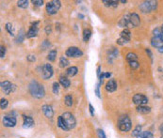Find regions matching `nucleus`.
I'll return each mask as SVG.
<instances>
[{
    "mask_svg": "<svg viewBox=\"0 0 163 138\" xmlns=\"http://www.w3.org/2000/svg\"><path fill=\"white\" fill-rule=\"evenodd\" d=\"M28 89H29L30 94L32 95V97L36 99H42L44 97L45 95V90L44 87H42V85L38 83L37 81L32 80L28 85Z\"/></svg>",
    "mask_w": 163,
    "mask_h": 138,
    "instance_id": "f257e3e1",
    "label": "nucleus"
},
{
    "mask_svg": "<svg viewBox=\"0 0 163 138\" xmlns=\"http://www.w3.org/2000/svg\"><path fill=\"white\" fill-rule=\"evenodd\" d=\"M131 127H132V122L129 118L128 116H122L121 118H119L118 121V128L119 130L123 133H126L129 132L131 130Z\"/></svg>",
    "mask_w": 163,
    "mask_h": 138,
    "instance_id": "f03ea898",
    "label": "nucleus"
},
{
    "mask_svg": "<svg viewBox=\"0 0 163 138\" xmlns=\"http://www.w3.org/2000/svg\"><path fill=\"white\" fill-rule=\"evenodd\" d=\"M61 116H62L63 120H64L67 128H68L69 130L75 128L76 124V120L75 118V116L71 114V113L66 112V113H64V114H62Z\"/></svg>",
    "mask_w": 163,
    "mask_h": 138,
    "instance_id": "7ed1b4c3",
    "label": "nucleus"
},
{
    "mask_svg": "<svg viewBox=\"0 0 163 138\" xmlns=\"http://www.w3.org/2000/svg\"><path fill=\"white\" fill-rule=\"evenodd\" d=\"M61 6V1H59V0H53V1L48 2L46 4V12L48 14L53 15V14L58 12Z\"/></svg>",
    "mask_w": 163,
    "mask_h": 138,
    "instance_id": "20e7f679",
    "label": "nucleus"
},
{
    "mask_svg": "<svg viewBox=\"0 0 163 138\" xmlns=\"http://www.w3.org/2000/svg\"><path fill=\"white\" fill-rule=\"evenodd\" d=\"M157 6H158L157 1H145L140 6V9L143 13H148L157 9Z\"/></svg>",
    "mask_w": 163,
    "mask_h": 138,
    "instance_id": "39448f33",
    "label": "nucleus"
},
{
    "mask_svg": "<svg viewBox=\"0 0 163 138\" xmlns=\"http://www.w3.org/2000/svg\"><path fill=\"white\" fill-rule=\"evenodd\" d=\"M65 55H66V56H68V57L76 58V57H80V56H82L83 52L81 51L79 48L75 47V46H72V47L67 49Z\"/></svg>",
    "mask_w": 163,
    "mask_h": 138,
    "instance_id": "423d86ee",
    "label": "nucleus"
},
{
    "mask_svg": "<svg viewBox=\"0 0 163 138\" xmlns=\"http://www.w3.org/2000/svg\"><path fill=\"white\" fill-rule=\"evenodd\" d=\"M41 75L44 80H47V79L50 78V77L53 75V68H52V66L50 64H45V65L42 66Z\"/></svg>",
    "mask_w": 163,
    "mask_h": 138,
    "instance_id": "0eeeda50",
    "label": "nucleus"
},
{
    "mask_svg": "<svg viewBox=\"0 0 163 138\" xmlns=\"http://www.w3.org/2000/svg\"><path fill=\"white\" fill-rule=\"evenodd\" d=\"M133 101L138 106L145 105L148 102V98L144 96L143 94H135L133 97Z\"/></svg>",
    "mask_w": 163,
    "mask_h": 138,
    "instance_id": "6e6552de",
    "label": "nucleus"
},
{
    "mask_svg": "<svg viewBox=\"0 0 163 138\" xmlns=\"http://www.w3.org/2000/svg\"><path fill=\"white\" fill-rule=\"evenodd\" d=\"M1 87H2V90L4 91V93L7 95H9L10 92H12L14 89H15V86H13L10 81L1 82Z\"/></svg>",
    "mask_w": 163,
    "mask_h": 138,
    "instance_id": "1a4fd4ad",
    "label": "nucleus"
},
{
    "mask_svg": "<svg viewBox=\"0 0 163 138\" xmlns=\"http://www.w3.org/2000/svg\"><path fill=\"white\" fill-rule=\"evenodd\" d=\"M2 122H3V125L5 127H14L16 125L17 120H16V118H14V116H5Z\"/></svg>",
    "mask_w": 163,
    "mask_h": 138,
    "instance_id": "9d476101",
    "label": "nucleus"
},
{
    "mask_svg": "<svg viewBox=\"0 0 163 138\" xmlns=\"http://www.w3.org/2000/svg\"><path fill=\"white\" fill-rule=\"evenodd\" d=\"M38 24H39V22H35L32 24V26H30L29 30H28L27 33V38H33L37 36V34L39 32Z\"/></svg>",
    "mask_w": 163,
    "mask_h": 138,
    "instance_id": "9b49d317",
    "label": "nucleus"
},
{
    "mask_svg": "<svg viewBox=\"0 0 163 138\" xmlns=\"http://www.w3.org/2000/svg\"><path fill=\"white\" fill-rule=\"evenodd\" d=\"M151 44L155 48H159L163 45V35L160 36H154L151 40Z\"/></svg>",
    "mask_w": 163,
    "mask_h": 138,
    "instance_id": "f8f14e48",
    "label": "nucleus"
},
{
    "mask_svg": "<svg viewBox=\"0 0 163 138\" xmlns=\"http://www.w3.org/2000/svg\"><path fill=\"white\" fill-rule=\"evenodd\" d=\"M42 112H44V116L48 118H52L53 116H54V111H53V109L50 105H47V104L42 105Z\"/></svg>",
    "mask_w": 163,
    "mask_h": 138,
    "instance_id": "ddd939ff",
    "label": "nucleus"
},
{
    "mask_svg": "<svg viewBox=\"0 0 163 138\" xmlns=\"http://www.w3.org/2000/svg\"><path fill=\"white\" fill-rule=\"evenodd\" d=\"M140 24V16L137 13H132L130 14V24L134 27L139 26Z\"/></svg>",
    "mask_w": 163,
    "mask_h": 138,
    "instance_id": "4468645a",
    "label": "nucleus"
},
{
    "mask_svg": "<svg viewBox=\"0 0 163 138\" xmlns=\"http://www.w3.org/2000/svg\"><path fill=\"white\" fill-rule=\"evenodd\" d=\"M117 89V83L114 79H110L108 81V83L106 84V90L108 92H113Z\"/></svg>",
    "mask_w": 163,
    "mask_h": 138,
    "instance_id": "2eb2a0df",
    "label": "nucleus"
},
{
    "mask_svg": "<svg viewBox=\"0 0 163 138\" xmlns=\"http://www.w3.org/2000/svg\"><path fill=\"white\" fill-rule=\"evenodd\" d=\"M23 119H24V128H31V127L34 126V120L31 116H23Z\"/></svg>",
    "mask_w": 163,
    "mask_h": 138,
    "instance_id": "dca6fc26",
    "label": "nucleus"
},
{
    "mask_svg": "<svg viewBox=\"0 0 163 138\" xmlns=\"http://www.w3.org/2000/svg\"><path fill=\"white\" fill-rule=\"evenodd\" d=\"M128 24H130V14H126V15L123 16V18L120 20L119 26L121 27H125Z\"/></svg>",
    "mask_w": 163,
    "mask_h": 138,
    "instance_id": "f3484780",
    "label": "nucleus"
},
{
    "mask_svg": "<svg viewBox=\"0 0 163 138\" xmlns=\"http://www.w3.org/2000/svg\"><path fill=\"white\" fill-rule=\"evenodd\" d=\"M121 39H123V40L125 41V42H128L130 41V39H131L130 31L128 29H126V28L125 30H123L121 32Z\"/></svg>",
    "mask_w": 163,
    "mask_h": 138,
    "instance_id": "a211bd4d",
    "label": "nucleus"
},
{
    "mask_svg": "<svg viewBox=\"0 0 163 138\" xmlns=\"http://www.w3.org/2000/svg\"><path fill=\"white\" fill-rule=\"evenodd\" d=\"M58 126H59L61 130L65 131V132H67V131H69V129L67 128V126H66L65 122H64V120H63V118H62V116H59V118H58Z\"/></svg>",
    "mask_w": 163,
    "mask_h": 138,
    "instance_id": "6ab92c4d",
    "label": "nucleus"
},
{
    "mask_svg": "<svg viewBox=\"0 0 163 138\" xmlns=\"http://www.w3.org/2000/svg\"><path fill=\"white\" fill-rule=\"evenodd\" d=\"M59 83H61V86L63 87H65V88H68L70 87V85H71L70 80L67 79L66 77H64V76H61V77H59Z\"/></svg>",
    "mask_w": 163,
    "mask_h": 138,
    "instance_id": "aec40b11",
    "label": "nucleus"
},
{
    "mask_svg": "<svg viewBox=\"0 0 163 138\" xmlns=\"http://www.w3.org/2000/svg\"><path fill=\"white\" fill-rule=\"evenodd\" d=\"M137 111L140 113V114H148V113H150L151 108L148 107V106H145V105H140V106H138L137 107Z\"/></svg>",
    "mask_w": 163,
    "mask_h": 138,
    "instance_id": "412c9836",
    "label": "nucleus"
},
{
    "mask_svg": "<svg viewBox=\"0 0 163 138\" xmlns=\"http://www.w3.org/2000/svg\"><path fill=\"white\" fill-rule=\"evenodd\" d=\"M77 72H78V70H77L76 67H70V68L67 69L66 74H67L68 76L73 77V76H75L76 74H77Z\"/></svg>",
    "mask_w": 163,
    "mask_h": 138,
    "instance_id": "4be33fe9",
    "label": "nucleus"
},
{
    "mask_svg": "<svg viewBox=\"0 0 163 138\" xmlns=\"http://www.w3.org/2000/svg\"><path fill=\"white\" fill-rule=\"evenodd\" d=\"M91 36V30L89 29V28H85L83 30V41L85 42H87Z\"/></svg>",
    "mask_w": 163,
    "mask_h": 138,
    "instance_id": "5701e85b",
    "label": "nucleus"
},
{
    "mask_svg": "<svg viewBox=\"0 0 163 138\" xmlns=\"http://www.w3.org/2000/svg\"><path fill=\"white\" fill-rule=\"evenodd\" d=\"M103 3L107 7H111V8H116L118 6V1H113V0H103Z\"/></svg>",
    "mask_w": 163,
    "mask_h": 138,
    "instance_id": "b1692460",
    "label": "nucleus"
},
{
    "mask_svg": "<svg viewBox=\"0 0 163 138\" xmlns=\"http://www.w3.org/2000/svg\"><path fill=\"white\" fill-rule=\"evenodd\" d=\"M137 138H154V135L149 131H145V132L141 133Z\"/></svg>",
    "mask_w": 163,
    "mask_h": 138,
    "instance_id": "393cba45",
    "label": "nucleus"
},
{
    "mask_svg": "<svg viewBox=\"0 0 163 138\" xmlns=\"http://www.w3.org/2000/svg\"><path fill=\"white\" fill-rule=\"evenodd\" d=\"M68 65H69V60L65 56H61V59H59V67L61 68H65Z\"/></svg>",
    "mask_w": 163,
    "mask_h": 138,
    "instance_id": "a878e982",
    "label": "nucleus"
},
{
    "mask_svg": "<svg viewBox=\"0 0 163 138\" xmlns=\"http://www.w3.org/2000/svg\"><path fill=\"white\" fill-rule=\"evenodd\" d=\"M137 58H138V56L136 54H134V53H128V54L126 55V60L128 62L137 61Z\"/></svg>",
    "mask_w": 163,
    "mask_h": 138,
    "instance_id": "bb28decb",
    "label": "nucleus"
},
{
    "mask_svg": "<svg viewBox=\"0 0 163 138\" xmlns=\"http://www.w3.org/2000/svg\"><path fill=\"white\" fill-rule=\"evenodd\" d=\"M25 37H27V34H25V31L23 29H21L19 34H18V36H17V38H16V41L17 42H22L24 41Z\"/></svg>",
    "mask_w": 163,
    "mask_h": 138,
    "instance_id": "cd10ccee",
    "label": "nucleus"
},
{
    "mask_svg": "<svg viewBox=\"0 0 163 138\" xmlns=\"http://www.w3.org/2000/svg\"><path fill=\"white\" fill-rule=\"evenodd\" d=\"M56 56H57V51L52 50V51L49 52V54L47 55V59L49 60V61H55Z\"/></svg>",
    "mask_w": 163,
    "mask_h": 138,
    "instance_id": "c85d7f7f",
    "label": "nucleus"
},
{
    "mask_svg": "<svg viewBox=\"0 0 163 138\" xmlns=\"http://www.w3.org/2000/svg\"><path fill=\"white\" fill-rule=\"evenodd\" d=\"M141 133H143V132H141V126H140V125H138L136 128L133 130V132H132V136L138 137Z\"/></svg>",
    "mask_w": 163,
    "mask_h": 138,
    "instance_id": "c756f323",
    "label": "nucleus"
},
{
    "mask_svg": "<svg viewBox=\"0 0 163 138\" xmlns=\"http://www.w3.org/2000/svg\"><path fill=\"white\" fill-rule=\"evenodd\" d=\"M17 6H18L19 8L27 9L28 7V1L27 0H20V1L17 2Z\"/></svg>",
    "mask_w": 163,
    "mask_h": 138,
    "instance_id": "7c9ffc66",
    "label": "nucleus"
},
{
    "mask_svg": "<svg viewBox=\"0 0 163 138\" xmlns=\"http://www.w3.org/2000/svg\"><path fill=\"white\" fill-rule=\"evenodd\" d=\"M6 30L8 31L10 36H14V29H13L12 24H10V23L6 24Z\"/></svg>",
    "mask_w": 163,
    "mask_h": 138,
    "instance_id": "2f4dec72",
    "label": "nucleus"
},
{
    "mask_svg": "<svg viewBox=\"0 0 163 138\" xmlns=\"http://www.w3.org/2000/svg\"><path fill=\"white\" fill-rule=\"evenodd\" d=\"M64 101L67 106H72L73 105V97L71 96V95H66L64 98Z\"/></svg>",
    "mask_w": 163,
    "mask_h": 138,
    "instance_id": "473e14b6",
    "label": "nucleus"
},
{
    "mask_svg": "<svg viewBox=\"0 0 163 138\" xmlns=\"http://www.w3.org/2000/svg\"><path fill=\"white\" fill-rule=\"evenodd\" d=\"M52 90L54 94H58L59 90V84L58 82H54L53 83V87H52Z\"/></svg>",
    "mask_w": 163,
    "mask_h": 138,
    "instance_id": "72a5a7b5",
    "label": "nucleus"
},
{
    "mask_svg": "<svg viewBox=\"0 0 163 138\" xmlns=\"http://www.w3.org/2000/svg\"><path fill=\"white\" fill-rule=\"evenodd\" d=\"M8 104H9V101L7 99H1V102H0V107H1V109H3V110L6 109Z\"/></svg>",
    "mask_w": 163,
    "mask_h": 138,
    "instance_id": "f704fd0d",
    "label": "nucleus"
},
{
    "mask_svg": "<svg viewBox=\"0 0 163 138\" xmlns=\"http://www.w3.org/2000/svg\"><path fill=\"white\" fill-rule=\"evenodd\" d=\"M50 42H49V41L47 40H45L44 42L42 43V50H46V49H48L49 47H50Z\"/></svg>",
    "mask_w": 163,
    "mask_h": 138,
    "instance_id": "c9c22d12",
    "label": "nucleus"
},
{
    "mask_svg": "<svg viewBox=\"0 0 163 138\" xmlns=\"http://www.w3.org/2000/svg\"><path fill=\"white\" fill-rule=\"evenodd\" d=\"M97 134H98L99 138H107V136H106V134H105V132L102 129L97 130Z\"/></svg>",
    "mask_w": 163,
    "mask_h": 138,
    "instance_id": "e433bc0d",
    "label": "nucleus"
},
{
    "mask_svg": "<svg viewBox=\"0 0 163 138\" xmlns=\"http://www.w3.org/2000/svg\"><path fill=\"white\" fill-rule=\"evenodd\" d=\"M129 65H130V67L132 69H137V68H139V66H140V64H139V62L138 61H132V62H129Z\"/></svg>",
    "mask_w": 163,
    "mask_h": 138,
    "instance_id": "4c0bfd02",
    "label": "nucleus"
},
{
    "mask_svg": "<svg viewBox=\"0 0 163 138\" xmlns=\"http://www.w3.org/2000/svg\"><path fill=\"white\" fill-rule=\"evenodd\" d=\"M100 86H101V85L98 83V84L96 85V87H95V89H94V91H95V94H96V96H97L98 98H101L100 91H99V88H100Z\"/></svg>",
    "mask_w": 163,
    "mask_h": 138,
    "instance_id": "58836bf2",
    "label": "nucleus"
},
{
    "mask_svg": "<svg viewBox=\"0 0 163 138\" xmlns=\"http://www.w3.org/2000/svg\"><path fill=\"white\" fill-rule=\"evenodd\" d=\"M32 3H33V5L38 6V7H41L44 5V1H42V0H33Z\"/></svg>",
    "mask_w": 163,
    "mask_h": 138,
    "instance_id": "ea45409f",
    "label": "nucleus"
},
{
    "mask_svg": "<svg viewBox=\"0 0 163 138\" xmlns=\"http://www.w3.org/2000/svg\"><path fill=\"white\" fill-rule=\"evenodd\" d=\"M5 54H6V48L4 47V46H1V50H0V57L4 58Z\"/></svg>",
    "mask_w": 163,
    "mask_h": 138,
    "instance_id": "a19ab883",
    "label": "nucleus"
},
{
    "mask_svg": "<svg viewBox=\"0 0 163 138\" xmlns=\"http://www.w3.org/2000/svg\"><path fill=\"white\" fill-rule=\"evenodd\" d=\"M27 60L28 61H30V62H34L35 60H36V57H35V55H27Z\"/></svg>",
    "mask_w": 163,
    "mask_h": 138,
    "instance_id": "79ce46f5",
    "label": "nucleus"
},
{
    "mask_svg": "<svg viewBox=\"0 0 163 138\" xmlns=\"http://www.w3.org/2000/svg\"><path fill=\"white\" fill-rule=\"evenodd\" d=\"M52 32V29H51V26H47L46 27H45V33H46L47 35L51 34Z\"/></svg>",
    "mask_w": 163,
    "mask_h": 138,
    "instance_id": "37998d69",
    "label": "nucleus"
},
{
    "mask_svg": "<svg viewBox=\"0 0 163 138\" xmlns=\"http://www.w3.org/2000/svg\"><path fill=\"white\" fill-rule=\"evenodd\" d=\"M89 108H90L91 115L93 116V115H94V109H93V105H91V104H89Z\"/></svg>",
    "mask_w": 163,
    "mask_h": 138,
    "instance_id": "c03bdc74",
    "label": "nucleus"
},
{
    "mask_svg": "<svg viewBox=\"0 0 163 138\" xmlns=\"http://www.w3.org/2000/svg\"><path fill=\"white\" fill-rule=\"evenodd\" d=\"M146 53H147V54H148V55H149V57L152 59V58H153V55H152V52L150 51V49H146Z\"/></svg>",
    "mask_w": 163,
    "mask_h": 138,
    "instance_id": "a18cd8bd",
    "label": "nucleus"
},
{
    "mask_svg": "<svg viewBox=\"0 0 163 138\" xmlns=\"http://www.w3.org/2000/svg\"><path fill=\"white\" fill-rule=\"evenodd\" d=\"M100 74H101V67L99 66L97 68V76L99 77V76H100Z\"/></svg>",
    "mask_w": 163,
    "mask_h": 138,
    "instance_id": "49530a36",
    "label": "nucleus"
},
{
    "mask_svg": "<svg viewBox=\"0 0 163 138\" xmlns=\"http://www.w3.org/2000/svg\"><path fill=\"white\" fill-rule=\"evenodd\" d=\"M110 76H111V73H108V72L105 73V77H106V78H109Z\"/></svg>",
    "mask_w": 163,
    "mask_h": 138,
    "instance_id": "de8ad7c7",
    "label": "nucleus"
},
{
    "mask_svg": "<svg viewBox=\"0 0 163 138\" xmlns=\"http://www.w3.org/2000/svg\"><path fill=\"white\" fill-rule=\"evenodd\" d=\"M159 129H160V133H161V138H163V124L160 126V128Z\"/></svg>",
    "mask_w": 163,
    "mask_h": 138,
    "instance_id": "09e8293b",
    "label": "nucleus"
},
{
    "mask_svg": "<svg viewBox=\"0 0 163 138\" xmlns=\"http://www.w3.org/2000/svg\"><path fill=\"white\" fill-rule=\"evenodd\" d=\"M158 52H159V53H161V54H163V45L161 46V47H159V48H158Z\"/></svg>",
    "mask_w": 163,
    "mask_h": 138,
    "instance_id": "8fccbe9b",
    "label": "nucleus"
},
{
    "mask_svg": "<svg viewBox=\"0 0 163 138\" xmlns=\"http://www.w3.org/2000/svg\"><path fill=\"white\" fill-rule=\"evenodd\" d=\"M78 17L80 19H84V16L82 15V14H78Z\"/></svg>",
    "mask_w": 163,
    "mask_h": 138,
    "instance_id": "3c124183",
    "label": "nucleus"
},
{
    "mask_svg": "<svg viewBox=\"0 0 163 138\" xmlns=\"http://www.w3.org/2000/svg\"><path fill=\"white\" fill-rule=\"evenodd\" d=\"M121 2H122V3H126L125 0H121Z\"/></svg>",
    "mask_w": 163,
    "mask_h": 138,
    "instance_id": "603ef678",
    "label": "nucleus"
},
{
    "mask_svg": "<svg viewBox=\"0 0 163 138\" xmlns=\"http://www.w3.org/2000/svg\"><path fill=\"white\" fill-rule=\"evenodd\" d=\"M161 32H162V35H163V24H162V26H161Z\"/></svg>",
    "mask_w": 163,
    "mask_h": 138,
    "instance_id": "864d4df0",
    "label": "nucleus"
}]
</instances>
